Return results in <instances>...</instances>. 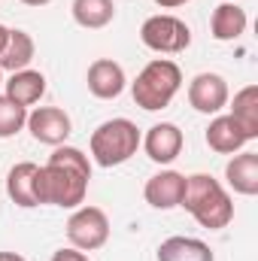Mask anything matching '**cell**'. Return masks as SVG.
<instances>
[{
    "label": "cell",
    "instance_id": "22",
    "mask_svg": "<svg viewBox=\"0 0 258 261\" xmlns=\"http://www.w3.org/2000/svg\"><path fill=\"white\" fill-rule=\"evenodd\" d=\"M52 261H88V255L79 252V249H73V246H67V249H58L52 255Z\"/></svg>",
    "mask_w": 258,
    "mask_h": 261
},
{
    "label": "cell",
    "instance_id": "3",
    "mask_svg": "<svg viewBox=\"0 0 258 261\" xmlns=\"http://www.w3.org/2000/svg\"><path fill=\"white\" fill-rule=\"evenodd\" d=\"M183 88V70L170 58H155L137 73V79L131 82V97L140 110L146 113H158L164 107H170V100L176 97V91Z\"/></svg>",
    "mask_w": 258,
    "mask_h": 261
},
{
    "label": "cell",
    "instance_id": "14",
    "mask_svg": "<svg viewBox=\"0 0 258 261\" xmlns=\"http://www.w3.org/2000/svg\"><path fill=\"white\" fill-rule=\"evenodd\" d=\"M3 88H6V97L15 100L18 107H34L46 94V76L40 70L24 67V70H15L9 79H3Z\"/></svg>",
    "mask_w": 258,
    "mask_h": 261
},
{
    "label": "cell",
    "instance_id": "13",
    "mask_svg": "<svg viewBox=\"0 0 258 261\" xmlns=\"http://www.w3.org/2000/svg\"><path fill=\"white\" fill-rule=\"evenodd\" d=\"M37 170H40V164H34V161H18L15 167H9V173H6V195L9 200L15 203V206H24V210H31V206H40L37 203Z\"/></svg>",
    "mask_w": 258,
    "mask_h": 261
},
{
    "label": "cell",
    "instance_id": "7",
    "mask_svg": "<svg viewBox=\"0 0 258 261\" xmlns=\"http://www.w3.org/2000/svg\"><path fill=\"white\" fill-rule=\"evenodd\" d=\"M31 137L37 143H46V146H64L67 137L73 134V122L64 110L58 107H37L34 113H28V125Z\"/></svg>",
    "mask_w": 258,
    "mask_h": 261
},
{
    "label": "cell",
    "instance_id": "6",
    "mask_svg": "<svg viewBox=\"0 0 258 261\" xmlns=\"http://www.w3.org/2000/svg\"><path fill=\"white\" fill-rule=\"evenodd\" d=\"M67 240L79 252H94L110 240V219L100 206H76L67 219Z\"/></svg>",
    "mask_w": 258,
    "mask_h": 261
},
{
    "label": "cell",
    "instance_id": "17",
    "mask_svg": "<svg viewBox=\"0 0 258 261\" xmlns=\"http://www.w3.org/2000/svg\"><path fill=\"white\" fill-rule=\"evenodd\" d=\"M158 261H216V255L203 240L176 234L158 246Z\"/></svg>",
    "mask_w": 258,
    "mask_h": 261
},
{
    "label": "cell",
    "instance_id": "19",
    "mask_svg": "<svg viewBox=\"0 0 258 261\" xmlns=\"http://www.w3.org/2000/svg\"><path fill=\"white\" fill-rule=\"evenodd\" d=\"M73 21L85 31H100L116 18V3L113 0H73L70 6Z\"/></svg>",
    "mask_w": 258,
    "mask_h": 261
},
{
    "label": "cell",
    "instance_id": "25",
    "mask_svg": "<svg viewBox=\"0 0 258 261\" xmlns=\"http://www.w3.org/2000/svg\"><path fill=\"white\" fill-rule=\"evenodd\" d=\"M6 40H9V28H3V24H0V52H3V46H6Z\"/></svg>",
    "mask_w": 258,
    "mask_h": 261
},
{
    "label": "cell",
    "instance_id": "21",
    "mask_svg": "<svg viewBox=\"0 0 258 261\" xmlns=\"http://www.w3.org/2000/svg\"><path fill=\"white\" fill-rule=\"evenodd\" d=\"M24 125H28V107H18L15 100L0 94V140L15 137Z\"/></svg>",
    "mask_w": 258,
    "mask_h": 261
},
{
    "label": "cell",
    "instance_id": "16",
    "mask_svg": "<svg viewBox=\"0 0 258 261\" xmlns=\"http://www.w3.org/2000/svg\"><path fill=\"white\" fill-rule=\"evenodd\" d=\"M228 186L243 197L258 195V152H240L225 164Z\"/></svg>",
    "mask_w": 258,
    "mask_h": 261
},
{
    "label": "cell",
    "instance_id": "18",
    "mask_svg": "<svg viewBox=\"0 0 258 261\" xmlns=\"http://www.w3.org/2000/svg\"><path fill=\"white\" fill-rule=\"evenodd\" d=\"M34 52H37L34 37L28 31H21V28H9V40H6V46L0 52V70H9V73L24 70L34 61Z\"/></svg>",
    "mask_w": 258,
    "mask_h": 261
},
{
    "label": "cell",
    "instance_id": "26",
    "mask_svg": "<svg viewBox=\"0 0 258 261\" xmlns=\"http://www.w3.org/2000/svg\"><path fill=\"white\" fill-rule=\"evenodd\" d=\"M24 6H46V3H52V0H21Z\"/></svg>",
    "mask_w": 258,
    "mask_h": 261
},
{
    "label": "cell",
    "instance_id": "9",
    "mask_svg": "<svg viewBox=\"0 0 258 261\" xmlns=\"http://www.w3.org/2000/svg\"><path fill=\"white\" fill-rule=\"evenodd\" d=\"M140 146L146 149V155L155 161V164H170L183 155V146H186V137L179 125L173 122H158L146 130V137L140 140Z\"/></svg>",
    "mask_w": 258,
    "mask_h": 261
},
{
    "label": "cell",
    "instance_id": "11",
    "mask_svg": "<svg viewBox=\"0 0 258 261\" xmlns=\"http://www.w3.org/2000/svg\"><path fill=\"white\" fill-rule=\"evenodd\" d=\"M183 189H186V176L176 173V170H161L155 176L146 179V189H143V197L149 206L155 210H173L179 206L183 200Z\"/></svg>",
    "mask_w": 258,
    "mask_h": 261
},
{
    "label": "cell",
    "instance_id": "23",
    "mask_svg": "<svg viewBox=\"0 0 258 261\" xmlns=\"http://www.w3.org/2000/svg\"><path fill=\"white\" fill-rule=\"evenodd\" d=\"M161 9H176V6H183V3H189V0H155Z\"/></svg>",
    "mask_w": 258,
    "mask_h": 261
},
{
    "label": "cell",
    "instance_id": "15",
    "mask_svg": "<svg viewBox=\"0 0 258 261\" xmlns=\"http://www.w3.org/2000/svg\"><path fill=\"white\" fill-rule=\"evenodd\" d=\"M207 146L213 149V152H219V155H234V152H240L246 143H249V137L243 134V128L231 119V113L228 116H216L213 122H210V128H207Z\"/></svg>",
    "mask_w": 258,
    "mask_h": 261
},
{
    "label": "cell",
    "instance_id": "20",
    "mask_svg": "<svg viewBox=\"0 0 258 261\" xmlns=\"http://www.w3.org/2000/svg\"><path fill=\"white\" fill-rule=\"evenodd\" d=\"M231 119L243 128V134L249 140L258 137V85H246L234 94L231 103Z\"/></svg>",
    "mask_w": 258,
    "mask_h": 261
},
{
    "label": "cell",
    "instance_id": "12",
    "mask_svg": "<svg viewBox=\"0 0 258 261\" xmlns=\"http://www.w3.org/2000/svg\"><path fill=\"white\" fill-rule=\"evenodd\" d=\"M246 24H249L246 9L237 6L234 0L219 3V6L213 9V15H210V34H213V40H219V43H234V40H240V37L246 34Z\"/></svg>",
    "mask_w": 258,
    "mask_h": 261
},
{
    "label": "cell",
    "instance_id": "10",
    "mask_svg": "<svg viewBox=\"0 0 258 261\" xmlns=\"http://www.w3.org/2000/svg\"><path fill=\"white\" fill-rule=\"evenodd\" d=\"M85 82H88V91H91L97 100H116V97L125 91V85H128L122 64L113 61V58H97V61H91Z\"/></svg>",
    "mask_w": 258,
    "mask_h": 261
},
{
    "label": "cell",
    "instance_id": "4",
    "mask_svg": "<svg viewBox=\"0 0 258 261\" xmlns=\"http://www.w3.org/2000/svg\"><path fill=\"white\" fill-rule=\"evenodd\" d=\"M140 128L131 119H107L104 125H97L88 146H91V158L100 167H119L131 161L140 149Z\"/></svg>",
    "mask_w": 258,
    "mask_h": 261
},
{
    "label": "cell",
    "instance_id": "8",
    "mask_svg": "<svg viewBox=\"0 0 258 261\" xmlns=\"http://www.w3.org/2000/svg\"><path fill=\"white\" fill-rule=\"evenodd\" d=\"M228 82L219 73H197L189 82V103L203 116H216L228 107Z\"/></svg>",
    "mask_w": 258,
    "mask_h": 261
},
{
    "label": "cell",
    "instance_id": "24",
    "mask_svg": "<svg viewBox=\"0 0 258 261\" xmlns=\"http://www.w3.org/2000/svg\"><path fill=\"white\" fill-rule=\"evenodd\" d=\"M0 261H28V258L18 255V252H0Z\"/></svg>",
    "mask_w": 258,
    "mask_h": 261
},
{
    "label": "cell",
    "instance_id": "27",
    "mask_svg": "<svg viewBox=\"0 0 258 261\" xmlns=\"http://www.w3.org/2000/svg\"><path fill=\"white\" fill-rule=\"evenodd\" d=\"M0 88H3V70H0Z\"/></svg>",
    "mask_w": 258,
    "mask_h": 261
},
{
    "label": "cell",
    "instance_id": "5",
    "mask_svg": "<svg viewBox=\"0 0 258 261\" xmlns=\"http://www.w3.org/2000/svg\"><path fill=\"white\" fill-rule=\"evenodd\" d=\"M140 40L146 49H152L158 55H176V52H186L192 46V28L176 15L158 12V15H149L143 21Z\"/></svg>",
    "mask_w": 258,
    "mask_h": 261
},
{
    "label": "cell",
    "instance_id": "1",
    "mask_svg": "<svg viewBox=\"0 0 258 261\" xmlns=\"http://www.w3.org/2000/svg\"><path fill=\"white\" fill-rule=\"evenodd\" d=\"M91 161L76 146H55L49 161L37 170V203L76 210L88 195Z\"/></svg>",
    "mask_w": 258,
    "mask_h": 261
},
{
    "label": "cell",
    "instance_id": "2",
    "mask_svg": "<svg viewBox=\"0 0 258 261\" xmlns=\"http://www.w3.org/2000/svg\"><path fill=\"white\" fill-rule=\"evenodd\" d=\"M179 206H186L194 216V222L200 228H210V231H222L234 219V200L225 192V186L219 179H213L210 173L186 176V189H183Z\"/></svg>",
    "mask_w": 258,
    "mask_h": 261
}]
</instances>
